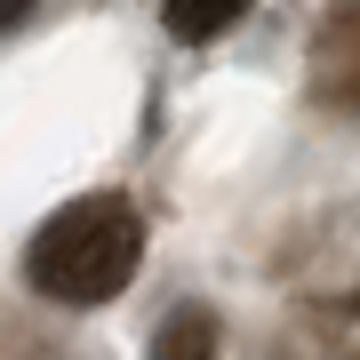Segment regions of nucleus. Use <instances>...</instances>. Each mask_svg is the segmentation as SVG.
<instances>
[{"label": "nucleus", "instance_id": "1", "mask_svg": "<svg viewBox=\"0 0 360 360\" xmlns=\"http://www.w3.org/2000/svg\"><path fill=\"white\" fill-rule=\"evenodd\" d=\"M144 264V217L120 193L65 200L25 248V281L56 304H112Z\"/></svg>", "mask_w": 360, "mask_h": 360}, {"label": "nucleus", "instance_id": "2", "mask_svg": "<svg viewBox=\"0 0 360 360\" xmlns=\"http://www.w3.org/2000/svg\"><path fill=\"white\" fill-rule=\"evenodd\" d=\"M240 8H248V0H168V32H176V40H217L224 25H240Z\"/></svg>", "mask_w": 360, "mask_h": 360}, {"label": "nucleus", "instance_id": "3", "mask_svg": "<svg viewBox=\"0 0 360 360\" xmlns=\"http://www.w3.org/2000/svg\"><path fill=\"white\" fill-rule=\"evenodd\" d=\"M153 360H217V321L208 312H176L153 336Z\"/></svg>", "mask_w": 360, "mask_h": 360}, {"label": "nucleus", "instance_id": "4", "mask_svg": "<svg viewBox=\"0 0 360 360\" xmlns=\"http://www.w3.org/2000/svg\"><path fill=\"white\" fill-rule=\"evenodd\" d=\"M25 16H32V0H0V32H8V25H25Z\"/></svg>", "mask_w": 360, "mask_h": 360}]
</instances>
